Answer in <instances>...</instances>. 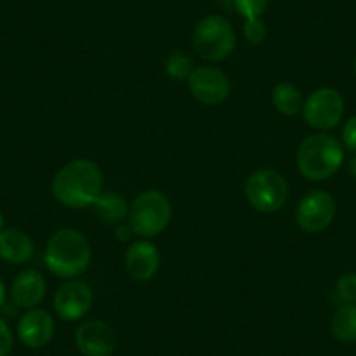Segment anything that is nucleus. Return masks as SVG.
I'll return each instance as SVG.
<instances>
[{
    "instance_id": "1",
    "label": "nucleus",
    "mask_w": 356,
    "mask_h": 356,
    "mask_svg": "<svg viewBox=\"0 0 356 356\" xmlns=\"http://www.w3.org/2000/svg\"><path fill=\"white\" fill-rule=\"evenodd\" d=\"M54 200L72 210L93 207L104 193V173L91 159H74L61 166L51 184Z\"/></svg>"
},
{
    "instance_id": "2",
    "label": "nucleus",
    "mask_w": 356,
    "mask_h": 356,
    "mask_svg": "<svg viewBox=\"0 0 356 356\" xmlns=\"http://www.w3.org/2000/svg\"><path fill=\"white\" fill-rule=\"evenodd\" d=\"M91 245L77 229L65 227L49 238L44 252L47 269L58 278L74 280L81 276L91 264Z\"/></svg>"
},
{
    "instance_id": "3",
    "label": "nucleus",
    "mask_w": 356,
    "mask_h": 356,
    "mask_svg": "<svg viewBox=\"0 0 356 356\" xmlns=\"http://www.w3.org/2000/svg\"><path fill=\"white\" fill-rule=\"evenodd\" d=\"M344 163V147L328 133H314L304 138L297 149V168L313 182L327 180Z\"/></svg>"
},
{
    "instance_id": "4",
    "label": "nucleus",
    "mask_w": 356,
    "mask_h": 356,
    "mask_svg": "<svg viewBox=\"0 0 356 356\" xmlns=\"http://www.w3.org/2000/svg\"><path fill=\"white\" fill-rule=\"evenodd\" d=\"M171 204L161 191H143L133 200L128 211V224L140 238H156L170 225Z\"/></svg>"
},
{
    "instance_id": "5",
    "label": "nucleus",
    "mask_w": 356,
    "mask_h": 356,
    "mask_svg": "<svg viewBox=\"0 0 356 356\" xmlns=\"http://www.w3.org/2000/svg\"><path fill=\"white\" fill-rule=\"evenodd\" d=\"M193 46L207 61H222L236 47L234 26L220 15H208L197 22L193 32Z\"/></svg>"
},
{
    "instance_id": "6",
    "label": "nucleus",
    "mask_w": 356,
    "mask_h": 356,
    "mask_svg": "<svg viewBox=\"0 0 356 356\" xmlns=\"http://www.w3.org/2000/svg\"><path fill=\"white\" fill-rule=\"evenodd\" d=\"M289 184L280 171L271 168L257 170L246 178L245 196L253 210L260 213H276L289 201Z\"/></svg>"
},
{
    "instance_id": "7",
    "label": "nucleus",
    "mask_w": 356,
    "mask_h": 356,
    "mask_svg": "<svg viewBox=\"0 0 356 356\" xmlns=\"http://www.w3.org/2000/svg\"><path fill=\"white\" fill-rule=\"evenodd\" d=\"M344 108V98L337 89L320 88L314 89L304 102L302 118L311 128L328 131L342 121Z\"/></svg>"
},
{
    "instance_id": "8",
    "label": "nucleus",
    "mask_w": 356,
    "mask_h": 356,
    "mask_svg": "<svg viewBox=\"0 0 356 356\" xmlns=\"http://www.w3.org/2000/svg\"><path fill=\"white\" fill-rule=\"evenodd\" d=\"M187 88L200 104L215 107L227 100L232 86L220 68L201 65V67H194V70L187 77Z\"/></svg>"
},
{
    "instance_id": "9",
    "label": "nucleus",
    "mask_w": 356,
    "mask_h": 356,
    "mask_svg": "<svg viewBox=\"0 0 356 356\" xmlns=\"http://www.w3.org/2000/svg\"><path fill=\"white\" fill-rule=\"evenodd\" d=\"M335 213H337V203L332 194L325 191H311L299 201L296 220L302 231L316 234L325 231L334 222Z\"/></svg>"
},
{
    "instance_id": "10",
    "label": "nucleus",
    "mask_w": 356,
    "mask_h": 356,
    "mask_svg": "<svg viewBox=\"0 0 356 356\" xmlns=\"http://www.w3.org/2000/svg\"><path fill=\"white\" fill-rule=\"evenodd\" d=\"M93 290L82 280H67L54 293V311L65 321H77L93 307Z\"/></svg>"
},
{
    "instance_id": "11",
    "label": "nucleus",
    "mask_w": 356,
    "mask_h": 356,
    "mask_svg": "<svg viewBox=\"0 0 356 356\" xmlns=\"http://www.w3.org/2000/svg\"><path fill=\"white\" fill-rule=\"evenodd\" d=\"M75 346L82 356H112L118 348V335L107 321L88 320L75 330Z\"/></svg>"
},
{
    "instance_id": "12",
    "label": "nucleus",
    "mask_w": 356,
    "mask_h": 356,
    "mask_svg": "<svg viewBox=\"0 0 356 356\" xmlns=\"http://www.w3.org/2000/svg\"><path fill=\"white\" fill-rule=\"evenodd\" d=\"M124 266L128 275L136 282H150L161 267V253L154 243L136 241L126 250Z\"/></svg>"
},
{
    "instance_id": "13",
    "label": "nucleus",
    "mask_w": 356,
    "mask_h": 356,
    "mask_svg": "<svg viewBox=\"0 0 356 356\" xmlns=\"http://www.w3.org/2000/svg\"><path fill=\"white\" fill-rule=\"evenodd\" d=\"M54 335V320L49 311L33 309L26 311L18 321V337L26 348L39 349L51 342Z\"/></svg>"
},
{
    "instance_id": "14",
    "label": "nucleus",
    "mask_w": 356,
    "mask_h": 356,
    "mask_svg": "<svg viewBox=\"0 0 356 356\" xmlns=\"http://www.w3.org/2000/svg\"><path fill=\"white\" fill-rule=\"evenodd\" d=\"M46 280L35 269L19 273L11 285L13 302L25 309H33L46 297Z\"/></svg>"
},
{
    "instance_id": "15",
    "label": "nucleus",
    "mask_w": 356,
    "mask_h": 356,
    "mask_svg": "<svg viewBox=\"0 0 356 356\" xmlns=\"http://www.w3.org/2000/svg\"><path fill=\"white\" fill-rule=\"evenodd\" d=\"M35 253V245L26 232L19 229L0 231V259L9 264H25Z\"/></svg>"
},
{
    "instance_id": "16",
    "label": "nucleus",
    "mask_w": 356,
    "mask_h": 356,
    "mask_svg": "<svg viewBox=\"0 0 356 356\" xmlns=\"http://www.w3.org/2000/svg\"><path fill=\"white\" fill-rule=\"evenodd\" d=\"M93 210L104 224L119 225L128 217L129 207L124 197L115 191H104L93 203Z\"/></svg>"
},
{
    "instance_id": "17",
    "label": "nucleus",
    "mask_w": 356,
    "mask_h": 356,
    "mask_svg": "<svg viewBox=\"0 0 356 356\" xmlns=\"http://www.w3.org/2000/svg\"><path fill=\"white\" fill-rule=\"evenodd\" d=\"M271 102L276 111L283 115H299L304 108V93L292 82H280L273 88Z\"/></svg>"
},
{
    "instance_id": "18",
    "label": "nucleus",
    "mask_w": 356,
    "mask_h": 356,
    "mask_svg": "<svg viewBox=\"0 0 356 356\" xmlns=\"http://www.w3.org/2000/svg\"><path fill=\"white\" fill-rule=\"evenodd\" d=\"M330 330L339 342H356V304H342L335 309Z\"/></svg>"
},
{
    "instance_id": "19",
    "label": "nucleus",
    "mask_w": 356,
    "mask_h": 356,
    "mask_svg": "<svg viewBox=\"0 0 356 356\" xmlns=\"http://www.w3.org/2000/svg\"><path fill=\"white\" fill-rule=\"evenodd\" d=\"M193 67V60L184 51H175L164 61V70L175 81H184V79L189 77L191 72L194 70Z\"/></svg>"
},
{
    "instance_id": "20",
    "label": "nucleus",
    "mask_w": 356,
    "mask_h": 356,
    "mask_svg": "<svg viewBox=\"0 0 356 356\" xmlns=\"http://www.w3.org/2000/svg\"><path fill=\"white\" fill-rule=\"evenodd\" d=\"M335 293L342 304H356V273H346L335 283Z\"/></svg>"
},
{
    "instance_id": "21",
    "label": "nucleus",
    "mask_w": 356,
    "mask_h": 356,
    "mask_svg": "<svg viewBox=\"0 0 356 356\" xmlns=\"http://www.w3.org/2000/svg\"><path fill=\"white\" fill-rule=\"evenodd\" d=\"M236 11L245 19H255L266 13L269 0H234Z\"/></svg>"
},
{
    "instance_id": "22",
    "label": "nucleus",
    "mask_w": 356,
    "mask_h": 356,
    "mask_svg": "<svg viewBox=\"0 0 356 356\" xmlns=\"http://www.w3.org/2000/svg\"><path fill=\"white\" fill-rule=\"evenodd\" d=\"M243 33H245V39L248 40L250 44L259 46V44H262L264 40H266L267 26L262 18L246 19L245 25H243Z\"/></svg>"
},
{
    "instance_id": "23",
    "label": "nucleus",
    "mask_w": 356,
    "mask_h": 356,
    "mask_svg": "<svg viewBox=\"0 0 356 356\" xmlns=\"http://www.w3.org/2000/svg\"><path fill=\"white\" fill-rule=\"evenodd\" d=\"M13 344H15V339H13L11 328L0 318V356H9V353L13 351Z\"/></svg>"
},
{
    "instance_id": "24",
    "label": "nucleus",
    "mask_w": 356,
    "mask_h": 356,
    "mask_svg": "<svg viewBox=\"0 0 356 356\" xmlns=\"http://www.w3.org/2000/svg\"><path fill=\"white\" fill-rule=\"evenodd\" d=\"M342 143L346 145V149L356 152V115L346 121L344 128H342Z\"/></svg>"
},
{
    "instance_id": "25",
    "label": "nucleus",
    "mask_w": 356,
    "mask_h": 356,
    "mask_svg": "<svg viewBox=\"0 0 356 356\" xmlns=\"http://www.w3.org/2000/svg\"><path fill=\"white\" fill-rule=\"evenodd\" d=\"M131 236H133V231H131V227H129V224L128 225L119 224L118 229H115V239H118V241L124 243V241H128Z\"/></svg>"
},
{
    "instance_id": "26",
    "label": "nucleus",
    "mask_w": 356,
    "mask_h": 356,
    "mask_svg": "<svg viewBox=\"0 0 356 356\" xmlns=\"http://www.w3.org/2000/svg\"><path fill=\"white\" fill-rule=\"evenodd\" d=\"M348 170H349V173H351V177L356 180V154L351 157V161H349Z\"/></svg>"
},
{
    "instance_id": "27",
    "label": "nucleus",
    "mask_w": 356,
    "mask_h": 356,
    "mask_svg": "<svg viewBox=\"0 0 356 356\" xmlns=\"http://www.w3.org/2000/svg\"><path fill=\"white\" fill-rule=\"evenodd\" d=\"M6 302V286H4V282L0 280V306Z\"/></svg>"
},
{
    "instance_id": "28",
    "label": "nucleus",
    "mask_w": 356,
    "mask_h": 356,
    "mask_svg": "<svg viewBox=\"0 0 356 356\" xmlns=\"http://www.w3.org/2000/svg\"><path fill=\"white\" fill-rule=\"evenodd\" d=\"M2 229H4V215L0 213V231H2Z\"/></svg>"
},
{
    "instance_id": "29",
    "label": "nucleus",
    "mask_w": 356,
    "mask_h": 356,
    "mask_svg": "<svg viewBox=\"0 0 356 356\" xmlns=\"http://www.w3.org/2000/svg\"><path fill=\"white\" fill-rule=\"evenodd\" d=\"M353 68H355V74H356V58H355V63H353Z\"/></svg>"
}]
</instances>
